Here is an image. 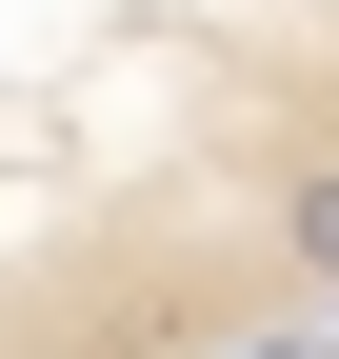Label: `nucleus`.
Segmentation results:
<instances>
[{
	"instance_id": "1",
	"label": "nucleus",
	"mask_w": 339,
	"mask_h": 359,
	"mask_svg": "<svg viewBox=\"0 0 339 359\" xmlns=\"http://www.w3.org/2000/svg\"><path fill=\"white\" fill-rule=\"evenodd\" d=\"M279 259H300V280H339V160L279 180Z\"/></svg>"
}]
</instances>
